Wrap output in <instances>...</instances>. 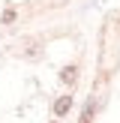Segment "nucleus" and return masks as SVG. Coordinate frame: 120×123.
Here are the masks:
<instances>
[{
    "instance_id": "1",
    "label": "nucleus",
    "mask_w": 120,
    "mask_h": 123,
    "mask_svg": "<svg viewBox=\"0 0 120 123\" xmlns=\"http://www.w3.org/2000/svg\"><path fill=\"white\" fill-rule=\"evenodd\" d=\"M69 108H72V96H60V99L54 102V114H57V117H63Z\"/></svg>"
},
{
    "instance_id": "2",
    "label": "nucleus",
    "mask_w": 120,
    "mask_h": 123,
    "mask_svg": "<svg viewBox=\"0 0 120 123\" xmlns=\"http://www.w3.org/2000/svg\"><path fill=\"white\" fill-rule=\"evenodd\" d=\"M93 111H96V102L90 99V102H87V108H84V114H81V123H90V120H93Z\"/></svg>"
},
{
    "instance_id": "3",
    "label": "nucleus",
    "mask_w": 120,
    "mask_h": 123,
    "mask_svg": "<svg viewBox=\"0 0 120 123\" xmlns=\"http://www.w3.org/2000/svg\"><path fill=\"white\" fill-rule=\"evenodd\" d=\"M63 81H66V84L75 81V66H66V69H63Z\"/></svg>"
},
{
    "instance_id": "4",
    "label": "nucleus",
    "mask_w": 120,
    "mask_h": 123,
    "mask_svg": "<svg viewBox=\"0 0 120 123\" xmlns=\"http://www.w3.org/2000/svg\"><path fill=\"white\" fill-rule=\"evenodd\" d=\"M12 21H15V9H6L3 12V24H12Z\"/></svg>"
}]
</instances>
